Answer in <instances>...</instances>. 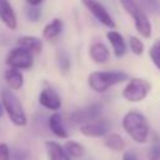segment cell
Returning <instances> with one entry per match:
<instances>
[{"label":"cell","instance_id":"obj_26","mask_svg":"<svg viewBox=\"0 0 160 160\" xmlns=\"http://www.w3.org/2000/svg\"><path fill=\"white\" fill-rule=\"evenodd\" d=\"M0 160H10V150L5 142H0Z\"/></svg>","mask_w":160,"mask_h":160},{"label":"cell","instance_id":"obj_9","mask_svg":"<svg viewBox=\"0 0 160 160\" xmlns=\"http://www.w3.org/2000/svg\"><path fill=\"white\" fill-rule=\"evenodd\" d=\"M111 124L108 119H98L91 122L80 125V132L88 138H102L108 135Z\"/></svg>","mask_w":160,"mask_h":160},{"label":"cell","instance_id":"obj_25","mask_svg":"<svg viewBox=\"0 0 160 160\" xmlns=\"http://www.w3.org/2000/svg\"><path fill=\"white\" fill-rule=\"evenodd\" d=\"M149 160H160V144H154L148 152Z\"/></svg>","mask_w":160,"mask_h":160},{"label":"cell","instance_id":"obj_2","mask_svg":"<svg viewBox=\"0 0 160 160\" xmlns=\"http://www.w3.org/2000/svg\"><path fill=\"white\" fill-rule=\"evenodd\" d=\"M1 104L4 110L6 111L10 121L16 126H25L28 124V118L25 110L18 99V96L10 90L4 89L1 91Z\"/></svg>","mask_w":160,"mask_h":160},{"label":"cell","instance_id":"obj_27","mask_svg":"<svg viewBox=\"0 0 160 160\" xmlns=\"http://www.w3.org/2000/svg\"><path fill=\"white\" fill-rule=\"evenodd\" d=\"M142 4H145L146 8L151 10H160V1L159 0H141Z\"/></svg>","mask_w":160,"mask_h":160},{"label":"cell","instance_id":"obj_21","mask_svg":"<svg viewBox=\"0 0 160 160\" xmlns=\"http://www.w3.org/2000/svg\"><path fill=\"white\" fill-rule=\"evenodd\" d=\"M149 55H150L152 64L160 70V39H156L152 42V45L149 50Z\"/></svg>","mask_w":160,"mask_h":160},{"label":"cell","instance_id":"obj_8","mask_svg":"<svg viewBox=\"0 0 160 160\" xmlns=\"http://www.w3.org/2000/svg\"><path fill=\"white\" fill-rule=\"evenodd\" d=\"M101 111H102L101 104L95 102V104L88 105V106H85V108H82V109L75 110V111L70 115V120H71L72 122L84 125V124H88V122H91V121H94V120L100 119Z\"/></svg>","mask_w":160,"mask_h":160},{"label":"cell","instance_id":"obj_1","mask_svg":"<svg viewBox=\"0 0 160 160\" xmlns=\"http://www.w3.org/2000/svg\"><path fill=\"white\" fill-rule=\"evenodd\" d=\"M122 129L125 132L135 141L139 144H144L148 141L149 138V122L144 114H141L138 110H130L128 111L122 120H121Z\"/></svg>","mask_w":160,"mask_h":160},{"label":"cell","instance_id":"obj_7","mask_svg":"<svg viewBox=\"0 0 160 160\" xmlns=\"http://www.w3.org/2000/svg\"><path fill=\"white\" fill-rule=\"evenodd\" d=\"M81 2L100 24L110 29L115 28V21L112 20L111 15L108 12L105 6L99 0H81Z\"/></svg>","mask_w":160,"mask_h":160},{"label":"cell","instance_id":"obj_15","mask_svg":"<svg viewBox=\"0 0 160 160\" xmlns=\"http://www.w3.org/2000/svg\"><path fill=\"white\" fill-rule=\"evenodd\" d=\"M45 150L49 160H71L70 156L66 154L64 146L56 141H45Z\"/></svg>","mask_w":160,"mask_h":160},{"label":"cell","instance_id":"obj_11","mask_svg":"<svg viewBox=\"0 0 160 160\" xmlns=\"http://www.w3.org/2000/svg\"><path fill=\"white\" fill-rule=\"evenodd\" d=\"M0 20L10 29L15 30L18 25L16 15L14 12V9L9 0H0Z\"/></svg>","mask_w":160,"mask_h":160},{"label":"cell","instance_id":"obj_22","mask_svg":"<svg viewBox=\"0 0 160 160\" xmlns=\"http://www.w3.org/2000/svg\"><path fill=\"white\" fill-rule=\"evenodd\" d=\"M129 45H130V49L131 51L135 54V55H141L144 52V44L142 41L136 38V36H130L129 38Z\"/></svg>","mask_w":160,"mask_h":160},{"label":"cell","instance_id":"obj_30","mask_svg":"<svg viewBox=\"0 0 160 160\" xmlns=\"http://www.w3.org/2000/svg\"><path fill=\"white\" fill-rule=\"evenodd\" d=\"M2 114H4V108H2V104L0 102V118L2 116Z\"/></svg>","mask_w":160,"mask_h":160},{"label":"cell","instance_id":"obj_3","mask_svg":"<svg viewBox=\"0 0 160 160\" xmlns=\"http://www.w3.org/2000/svg\"><path fill=\"white\" fill-rule=\"evenodd\" d=\"M128 75L122 71H92L88 76L89 86L96 92H104L109 88L124 82Z\"/></svg>","mask_w":160,"mask_h":160},{"label":"cell","instance_id":"obj_19","mask_svg":"<svg viewBox=\"0 0 160 160\" xmlns=\"http://www.w3.org/2000/svg\"><path fill=\"white\" fill-rule=\"evenodd\" d=\"M104 145H105L108 149L112 150V151H121V150H124V148H125V140L122 139V136H121L120 134L111 132V134L105 135Z\"/></svg>","mask_w":160,"mask_h":160},{"label":"cell","instance_id":"obj_13","mask_svg":"<svg viewBox=\"0 0 160 160\" xmlns=\"http://www.w3.org/2000/svg\"><path fill=\"white\" fill-rule=\"evenodd\" d=\"M19 48L25 49L26 51L34 54H40L42 50V41L36 38V36H31V35H25V36H20L16 41Z\"/></svg>","mask_w":160,"mask_h":160},{"label":"cell","instance_id":"obj_23","mask_svg":"<svg viewBox=\"0 0 160 160\" xmlns=\"http://www.w3.org/2000/svg\"><path fill=\"white\" fill-rule=\"evenodd\" d=\"M58 65H59V69L62 74H66L70 69V60L64 51L58 52Z\"/></svg>","mask_w":160,"mask_h":160},{"label":"cell","instance_id":"obj_20","mask_svg":"<svg viewBox=\"0 0 160 160\" xmlns=\"http://www.w3.org/2000/svg\"><path fill=\"white\" fill-rule=\"evenodd\" d=\"M64 149L71 160H74V159L76 160V159L82 158V155L85 152L84 146L79 141H75V140H68L64 145Z\"/></svg>","mask_w":160,"mask_h":160},{"label":"cell","instance_id":"obj_4","mask_svg":"<svg viewBox=\"0 0 160 160\" xmlns=\"http://www.w3.org/2000/svg\"><path fill=\"white\" fill-rule=\"evenodd\" d=\"M122 9L132 18L135 28L138 32L144 36V38H150L151 36V24L150 20L141 8V5L136 0H119Z\"/></svg>","mask_w":160,"mask_h":160},{"label":"cell","instance_id":"obj_12","mask_svg":"<svg viewBox=\"0 0 160 160\" xmlns=\"http://www.w3.org/2000/svg\"><path fill=\"white\" fill-rule=\"evenodd\" d=\"M106 38L112 48L114 55L116 58H122L126 54V42H125L122 35L120 32H118L116 30H109L106 32Z\"/></svg>","mask_w":160,"mask_h":160},{"label":"cell","instance_id":"obj_28","mask_svg":"<svg viewBox=\"0 0 160 160\" xmlns=\"http://www.w3.org/2000/svg\"><path fill=\"white\" fill-rule=\"evenodd\" d=\"M122 160H139V158L134 150H126L122 155Z\"/></svg>","mask_w":160,"mask_h":160},{"label":"cell","instance_id":"obj_29","mask_svg":"<svg viewBox=\"0 0 160 160\" xmlns=\"http://www.w3.org/2000/svg\"><path fill=\"white\" fill-rule=\"evenodd\" d=\"M44 0H26V2L30 5V6H39Z\"/></svg>","mask_w":160,"mask_h":160},{"label":"cell","instance_id":"obj_18","mask_svg":"<svg viewBox=\"0 0 160 160\" xmlns=\"http://www.w3.org/2000/svg\"><path fill=\"white\" fill-rule=\"evenodd\" d=\"M49 129H50V131H51L55 136H58V138H60V139H66V138L69 136L68 130H66L65 126H64L62 118H61V115H60L59 112H54V114L49 118Z\"/></svg>","mask_w":160,"mask_h":160},{"label":"cell","instance_id":"obj_10","mask_svg":"<svg viewBox=\"0 0 160 160\" xmlns=\"http://www.w3.org/2000/svg\"><path fill=\"white\" fill-rule=\"evenodd\" d=\"M39 102L41 106L56 111L61 108V98L58 94L56 90H54L52 88H44L39 95Z\"/></svg>","mask_w":160,"mask_h":160},{"label":"cell","instance_id":"obj_16","mask_svg":"<svg viewBox=\"0 0 160 160\" xmlns=\"http://www.w3.org/2000/svg\"><path fill=\"white\" fill-rule=\"evenodd\" d=\"M4 79H5V82L8 84L9 89H11V90H19L24 85V76H22L21 71L12 69V68H9L5 70Z\"/></svg>","mask_w":160,"mask_h":160},{"label":"cell","instance_id":"obj_6","mask_svg":"<svg viewBox=\"0 0 160 160\" xmlns=\"http://www.w3.org/2000/svg\"><path fill=\"white\" fill-rule=\"evenodd\" d=\"M5 62L10 68H12V69H16V70H28L34 64V55L31 52L26 51L25 49L16 46V48H12L9 51Z\"/></svg>","mask_w":160,"mask_h":160},{"label":"cell","instance_id":"obj_17","mask_svg":"<svg viewBox=\"0 0 160 160\" xmlns=\"http://www.w3.org/2000/svg\"><path fill=\"white\" fill-rule=\"evenodd\" d=\"M61 30H62V21H61L59 18H55V19H52L49 24H46V25L44 26L42 38H44L46 41L51 42V41H54V40L58 39V36L60 35Z\"/></svg>","mask_w":160,"mask_h":160},{"label":"cell","instance_id":"obj_5","mask_svg":"<svg viewBox=\"0 0 160 160\" xmlns=\"http://www.w3.org/2000/svg\"><path fill=\"white\" fill-rule=\"evenodd\" d=\"M150 89L151 85L148 80L142 78H132L122 89V96L130 102H139L148 96Z\"/></svg>","mask_w":160,"mask_h":160},{"label":"cell","instance_id":"obj_14","mask_svg":"<svg viewBox=\"0 0 160 160\" xmlns=\"http://www.w3.org/2000/svg\"><path fill=\"white\" fill-rule=\"evenodd\" d=\"M89 55L96 64H105L110 60V51L102 42H94L89 49Z\"/></svg>","mask_w":160,"mask_h":160},{"label":"cell","instance_id":"obj_24","mask_svg":"<svg viewBox=\"0 0 160 160\" xmlns=\"http://www.w3.org/2000/svg\"><path fill=\"white\" fill-rule=\"evenodd\" d=\"M26 16L30 21H39L41 16V9L40 6H30L26 9Z\"/></svg>","mask_w":160,"mask_h":160}]
</instances>
